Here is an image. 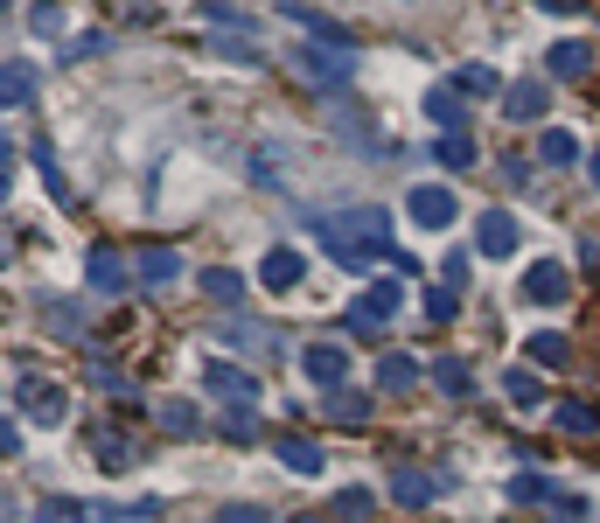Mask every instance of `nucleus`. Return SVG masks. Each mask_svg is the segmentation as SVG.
<instances>
[{
  "instance_id": "f257e3e1",
  "label": "nucleus",
  "mask_w": 600,
  "mask_h": 523,
  "mask_svg": "<svg viewBox=\"0 0 600 523\" xmlns=\"http://www.w3.org/2000/svg\"><path fill=\"white\" fill-rule=\"evenodd\" d=\"M14 405L36 418V426H63L70 418V391L57 384V377H36V371H21L14 377Z\"/></svg>"
},
{
  "instance_id": "f03ea898",
  "label": "nucleus",
  "mask_w": 600,
  "mask_h": 523,
  "mask_svg": "<svg viewBox=\"0 0 600 523\" xmlns=\"http://www.w3.org/2000/svg\"><path fill=\"white\" fill-rule=\"evenodd\" d=\"M399 307H405V286L399 279H371V286H363V300L350 307V328L356 335H377V328L399 322Z\"/></svg>"
},
{
  "instance_id": "7ed1b4c3",
  "label": "nucleus",
  "mask_w": 600,
  "mask_h": 523,
  "mask_svg": "<svg viewBox=\"0 0 600 523\" xmlns=\"http://www.w3.org/2000/svg\"><path fill=\"white\" fill-rule=\"evenodd\" d=\"M203 391H210L217 405H258V371H245V363H224V356H210V363H203Z\"/></svg>"
},
{
  "instance_id": "20e7f679",
  "label": "nucleus",
  "mask_w": 600,
  "mask_h": 523,
  "mask_svg": "<svg viewBox=\"0 0 600 523\" xmlns=\"http://www.w3.org/2000/svg\"><path fill=\"white\" fill-rule=\"evenodd\" d=\"M294 363H301V377L315 384V391H343L350 384V349L343 343H307Z\"/></svg>"
},
{
  "instance_id": "39448f33",
  "label": "nucleus",
  "mask_w": 600,
  "mask_h": 523,
  "mask_svg": "<svg viewBox=\"0 0 600 523\" xmlns=\"http://www.w3.org/2000/svg\"><path fill=\"white\" fill-rule=\"evenodd\" d=\"M510 495H517V503H538V510H552V516H580V510H587V495L559 489L552 475H510Z\"/></svg>"
},
{
  "instance_id": "423d86ee",
  "label": "nucleus",
  "mask_w": 600,
  "mask_h": 523,
  "mask_svg": "<svg viewBox=\"0 0 600 523\" xmlns=\"http://www.w3.org/2000/svg\"><path fill=\"white\" fill-rule=\"evenodd\" d=\"M405 217L420 224V230H447L461 217V196L454 189H440V181H420V189L405 196Z\"/></svg>"
},
{
  "instance_id": "0eeeda50",
  "label": "nucleus",
  "mask_w": 600,
  "mask_h": 523,
  "mask_svg": "<svg viewBox=\"0 0 600 523\" xmlns=\"http://www.w3.org/2000/svg\"><path fill=\"white\" fill-rule=\"evenodd\" d=\"M294 70H301V85H315V91H343L350 70H356V57H335V49H307V42H301Z\"/></svg>"
},
{
  "instance_id": "6e6552de",
  "label": "nucleus",
  "mask_w": 600,
  "mask_h": 523,
  "mask_svg": "<svg viewBox=\"0 0 600 523\" xmlns=\"http://www.w3.org/2000/svg\"><path fill=\"white\" fill-rule=\"evenodd\" d=\"M301 279H307V251L301 245H273L266 258H258V286H266V294H294Z\"/></svg>"
},
{
  "instance_id": "1a4fd4ad",
  "label": "nucleus",
  "mask_w": 600,
  "mask_h": 523,
  "mask_svg": "<svg viewBox=\"0 0 600 523\" xmlns=\"http://www.w3.org/2000/svg\"><path fill=\"white\" fill-rule=\"evenodd\" d=\"M531 307H565V294H572V279H565V266L559 258H531V273H524V286H517Z\"/></svg>"
},
{
  "instance_id": "9d476101",
  "label": "nucleus",
  "mask_w": 600,
  "mask_h": 523,
  "mask_svg": "<svg viewBox=\"0 0 600 523\" xmlns=\"http://www.w3.org/2000/svg\"><path fill=\"white\" fill-rule=\"evenodd\" d=\"M286 21H301V29H307V42H315V49H335V57H356V36H350V29H335V21H328L322 8H301V0H286Z\"/></svg>"
},
{
  "instance_id": "9b49d317",
  "label": "nucleus",
  "mask_w": 600,
  "mask_h": 523,
  "mask_svg": "<svg viewBox=\"0 0 600 523\" xmlns=\"http://www.w3.org/2000/svg\"><path fill=\"white\" fill-rule=\"evenodd\" d=\"M475 245H482V258H510L517 245H524V230H517L510 209H482L475 217Z\"/></svg>"
},
{
  "instance_id": "f8f14e48",
  "label": "nucleus",
  "mask_w": 600,
  "mask_h": 523,
  "mask_svg": "<svg viewBox=\"0 0 600 523\" xmlns=\"http://www.w3.org/2000/svg\"><path fill=\"white\" fill-rule=\"evenodd\" d=\"M503 112H510L517 126H531V119H544V112H552V85H538V77H517V85L503 91Z\"/></svg>"
},
{
  "instance_id": "ddd939ff",
  "label": "nucleus",
  "mask_w": 600,
  "mask_h": 523,
  "mask_svg": "<svg viewBox=\"0 0 600 523\" xmlns=\"http://www.w3.org/2000/svg\"><path fill=\"white\" fill-rule=\"evenodd\" d=\"M420 112L440 126V134H461L468 126V98L454 91V85H426V98H420Z\"/></svg>"
},
{
  "instance_id": "4468645a",
  "label": "nucleus",
  "mask_w": 600,
  "mask_h": 523,
  "mask_svg": "<svg viewBox=\"0 0 600 523\" xmlns=\"http://www.w3.org/2000/svg\"><path fill=\"white\" fill-rule=\"evenodd\" d=\"M252 181H266V189H279V196H294V154L286 147H252Z\"/></svg>"
},
{
  "instance_id": "2eb2a0df",
  "label": "nucleus",
  "mask_w": 600,
  "mask_h": 523,
  "mask_svg": "<svg viewBox=\"0 0 600 523\" xmlns=\"http://www.w3.org/2000/svg\"><path fill=\"white\" fill-rule=\"evenodd\" d=\"M154 426H161L168 440H203V433H210V418H203L189 398H168V405H154Z\"/></svg>"
},
{
  "instance_id": "dca6fc26",
  "label": "nucleus",
  "mask_w": 600,
  "mask_h": 523,
  "mask_svg": "<svg viewBox=\"0 0 600 523\" xmlns=\"http://www.w3.org/2000/svg\"><path fill=\"white\" fill-rule=\"evenodd\" d=\"M544 77H565V85H572V77H593V49L580 36L552 42V49H544Z\"/></svg>"
},
{
  "instance_id": "f3484780",
  "label": "nucleus",
  "mask_w": 600,
  "mask_h": 523,
  "mask_svg": "<svg viewBox=\"0 0 600 523\" xmlns=\"http://www.w3.org/2000/svg\"><path fill=\"white\" fill-rule=\"evenodd\" d=\"M273 454H279V467H286V475H322V447H315V440H301V433H279L273 440Z\"/></svg>"
},
{
  "instance_id": "a211bd4d",
  "label": "nucleus",
  "mask_w": 600,
  "mask_h": 523,
  "mask_svg": "<svg viewBox=\"0 0 600 523\" xmlns=\"http://www.w3.org/2000/svg\"><path fill=\"white\" fill-rule=\"evenodd\" d=\"M440 489H447V482H440V475H426V467H399V475H391V495H399L405 510H426Z\"/></svg>"
},
{
  "instance_id": "6ab92c4d",
  "label": "nucleus",
  "mask_w": 600,
  "mask_h": 523,
  "mask_svg": "<svg viewBox=\"0 0 600 523\" xmlns=\"http://www.w3.org/2000/svg\"><path fill=\"white\" fill-rule=\"evenodd\" d=\"M134 279H140V286H175V279H181V251H175V245H147L140 266H134Z\"/></svg>"
},
{
  "instance_id": "aec40b11",
  "label": "nucleus",
  "mask_w": 600,
  "mask_h": 523,
  "mask_svg": "<svg viewBox=\"0 0 600 523\" xmlns=\"http://www.w3.org/2000/svg\"><path fill=\"white\" fill-rule=\"evenodd\" d=\"M85 279L98 286V294H119V286L134 279V273H126V258H119V251H106V245H91V251H85Z\"/></svg>"
},
{
  "instance_id": "412c9836",
  "label": "nucleus",
  "mask_w": 600,
  "mask_h": 523,
  "mask_svg": "<svg viewBox=\"0 0 600 523\" xmlns=\"http://www.w3.org/2000/svg\"><path fill=\"white\" fill-rule=\"evenodd\" d=\"M447 85H454L461 98H503V91H510V85H503V77H495L489 63H461V70L447 77Z\"/></svg>"
},
{
  "instance_id": "4be33fe9",
  "label": "nucleus",
  "mask_w": 600,
  "mask_h": 523,
  "mask_svg": "<svg viewBox=\"0 0 600 523\" xmlns=\"http://www.w3.org/2000/svg\"><path fill=\"white\" fill-rule=\"evenodd\" d=\"M377 391H391V398L420 391V363H412V356H377Z\"/></svg>"
},
{
  "instance_id": "5701e85b",
  "label": "nucleus",
  "mask_w": 600,
  "mask_h": 523,
  "mask_svg": "<svg viewBox=\"0 0 600 523\" xmlns=\"http://www.w3.org/2000/svg\"><path fill=\"white\" fill-rule=\"evenodd\" d=\"M433 384L447 391V398H475V371H468V356H433Z\"/></svg>"
},
{
  "instance_id": "b1692460",
  "label": "nucleus",
  "mask_w": 600,
  "mask_h": 523,
  "mask_svg": "<svg viewBox=\"0 0 600 523\" xmlns=\"http://www.w3.org/2000/svg\"><path fill=\"white\" fill-rule=\"evenodd\" d=\"M217 433L230 440V447H252V440L266 433V426H258V405H224V418H217Z\"/></svg>"
},
{
  "instance_id": "393cba45",
  "label": "nucleus",
  "mask_w": 600,
  "mask_h": 523,
  "mask_svg": "<svg viewBox=\"0 0 600 523\" xmlns=\"http://www.w3.org/2000/svg\"><path fill=\"white\" fill-rule=\"evenodd\" d=\"M196 286H203L210 300H224V307H238V300H245V273H230V266H203Z\"/></svg>"
},
{
  "instance_id": "a878e982",
  "label": "nucleus",
  "mask_w": 600,
  "mask_h": 523,
  "mask_svg": "<svg viewBox=\"0 0 600 523\" xmlns=\"http://www.w3.org/2000/svg\"><path fill=\"white\" fill-rule=\"evenodd\" d=\"M503 391H510V405H517V412H538V405H544V377L524 371V363H517V371H503Z\"/></svg>"
},
{
  "instance_id": "bb28decb",
  "label": "nucleus",
  "mask_w": 600,
  "mask_h": 523,
  "mask_svg": "<svg viewBox=\"0 0 600 523\" xmlns=\"http://www.w3.org/2000/svg\"><path fill=\"white\" fill-rule=\"evenodd\" d=\"M538 161L544 168H572V161H580V140H572L565 126H544V134H538Z\"/></svg>"
},
{
  "instance_id": "cd10ccee",
  "label": "nucleus",
  "mask_w": 600,
  "mask_h": 523,
  "mask_svg": "<svg viewBox=\"0 0 600 523\" xmlns=\"http://www.w3.org/2000/svg\"><path fill=\"white\" fill-rule=\"evenodd\" d=\"M433 154H440V168H475V161H482V147H475V134H468V126H461V134H440Z\"/></svg>"
},
{
  "instance_id": "c85d7f7f",
  "label": "nucleus",
  "mask_w": 600,
  "mask_h": 523,
  "mask_svg": "<svg viewBox=\"0 0 600 523\" xmlns=\"http://www.w3.org/2000/svg\"><path fill=\"white\" fill-rule=\"evenodd\" d=\"M524 356L538 363V371H559V363L572 356V343H565V335H559V328H538V335H531V343H524Z\"/></svg>"
},
{
  "instance_id": "c756f323",
  "label": "nucleus",
  "mask_w": 600,
  "mask_h": 523,
  "mask_svg": "<svg viewBox=\"0 0 600 523\" xmlns=\"http://www.w3.org/2000/svg\"><path fill=\"white\" fill-rule=\"evenodd\" d=\"M328 418L335 426H363V418H371V391H328Z\"/></svg>"
},
{
  "instance_id": "7c9ffc66",
  "label": "nucleus",
  "mask_w": 600,
  "mask_h": 523,
  "mask_svg": "<svg viewBox=\"0 0 600 523\" xmlns=\"http://www.w3.org/2000/svg\"><path fill=\"white\" fill-rule=\"evenodd\" d=\"M98 510L91 503H77V495H42L36 503V523H91Z\"/></svg>"
},
{
  "instance_id": "2f4dec72",
  "label": "nucleus",
  "mask_w": 600,
  "mask_h": 523,
  "mask_svg": "<svg viewBox=\"0 0 600 523\" xmlns=\"http://www.w3.org/2000/svg\"><path fill=\"white\" fill-rule=\"evenodd\" d=\"M0 77H8V85H0V98H8V112H21V105H36V70L29 63H8V70H0Z\"/></svg>"
},
{
  "instance_id": "473e14b6",
  "label": "nucleus",
  "mask_w": 600,
  "mask_h": 523,
  "mask_svg": "<svg viewBox=\"0 0 600 523\" xmlns=\"http://www.w3.org/2000/svg\"><path fill=\"white\" fill-rule=\"evenodd\" d=\"M343 523H371V510H377V495L371 489H335V503H328Z\"/></svg>"
},
{
  "instance_id": "72a5a7b5",
  "label": "nucleus",
  "mask_w": 600,
  "mask_h": 523,
  "mask_svg": "<svg viewBox=\"0 0 600 523\" xmlns=\"http://www.w3.org/2000/svg\"><path fill=\"white\" fill-rule=\"evenodd\" d=\"M91 454H98V461H106V467H112V475H126V467H134V454H126V440H119V433H106V426H98V433H91Z\"/></svg>"
},
{
  "instance_id": "f704fd0d",
  "label": "nucleus",
  "mask_w": 600,
  "mask_h": 523,
  "mask_svg": "<svg viewBox=\"0 0 600 523\" xmlns=\"http://www.w3.org/2000/svg\"><path fill=\"white\" fill-rule=\"evenodd\" d=\"M593 426H600V412H593L587 398H565V405H559V433H593Z\"/></svg>"
},
{
  "instance_id": "c9c22d12",
  "label": "nucleus",
  "mask_w": 600,
  "mask_h": 523,
  "mask_svg": "<svg viewBox=\"0 0 600 523\" xmlns=\"http://www.w3.org/2000/svg\"><path fill=\"white\" fill-rule=\"evenodd\" d=\"M29 29H36V36H63V0H36V8H29Z\"/></svg>"
},
{
  "instance_id": "e433bc0d",
  "label": "nucleus",
  "mask_w": 600,
  "mask_h": 523,
  "mask_svg": "<svg viewBox=\"0 0 600 523\" xmlns=\"http://www.w3.org/2000/svg\"><path fill=\"white\" fill-rule=\"evenodd\" d=\"M454 314H461V294L454 286H433L426 294V322H454Z\"/></svg>"
},
{
  "instance_id": "4c0bfd02",
  "label": "nucleus",
  "mask_w": 600,
  "mask_h": 523,
  "mask_svg": "<svg viewBox=\"0 0 600 523\" xmlns=\"http://www.w3.org/2000/svg\"><path fill=\"white\" fill-rule=\"evenodd\" d=\"M224 335H230V343H238V349H266V343H273V335H266V328H252V322H230Z\"/></svg>"
},
{
  "instance_id": "58836bf2",
  "label": "nucleus",
  "mask_w": 600,
  "mask_h": 523,
  "mask_svg": "<svg viewBox=\"0 0 600 523\" xmlns=\"http://www.w3.org/2000/svg\"><path fill=\"white\" fill-rule=\"evenodd\" d=\"M217 523H273V516L258 503H230V510H217Z\"/></svg>"
},
{
  "instance_id": "ea45409f",
  "label": "nucleus",
  "mask_w": 600,
  "mask_h": 523,
  "mask_svg": "<svg viewBox=\"0 0 600 523\" xmlns=\"http://www.w3.org/2000/svg\"><path fill=\"white\" fill-rule=\"evenodd\" d=\"M91 384H106V391H126V377L112 371V363H91Z\"/></svg>"
},
{
  "instance_id": "a19ab883",
  "label": "nucleus",
  "mask_w": 600,
  "mask_h": 523,
  "mask_svg": "<svg viewBox=\"0 0 600 523\" xmlns=\"http://www.w3.org/2000/svg\"><path fill=\"white\" fill-rule=\"evenodd\" d=\"M587 175H593V189H600V147H593V154H587Z\"/></svg>"
},
{
  "instance_id": "79ce46f5",
  "label": "nucleus",
  "mask_w": 600,
  "mask_h": 523,
  "mask_svg": "<svg viewBox=\"0 0 600 523\" xmlns=\"http://www.w3.org/2000/svg\"><path fill=\"white\" fill-rule=\"evenodd\" d=\"M294 523H322V516H294Z\"/></svg>"
}]
</instances>
